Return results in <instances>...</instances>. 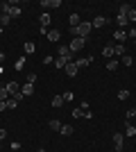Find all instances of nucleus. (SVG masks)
I'll return each instance as SVG.
<instances>
[{
	"label": "nucleus",
	"mask_w": 136,
	"mask_h": 152,
	"mask_svg": "<svg viewBox=\"0 0 136 152\" xmlns=\"http://www.w3.org/2000/svg\"><path fill=\"white\" fill-rule=\"evenodd\" d=\"M91 30H93V25H91L89 20H82L77 27H71V34L73 37H79V39H89Z\"/></svg>",
	"instance_id": "nucleus-1"
},
{
	"label": "nucleus",
	"mask_w": 136,
	"mask_h": 152,
	"mask_svg": "<svg viewBox=\"0 0 136 152\" xmlns=\"http://www.w3.org/2000/svg\"><path fill=\"white\" fill-rule=\"evenodd\" d=\"M118 14H125L129 23H136V9L132 5H120V12H118Z\"/></svg>",
	"instance_id": "nucleus-2"
},
{
	"label": "nucleus",
	"mask_w": 136,
	"mask_h": 152,
	"mask_svg": "<svg viewBox=\"0 0 136 152\" xmlns=\"http://www.w3.org/2000/svg\"><path fill=\"white\" fill-rule=\"evenodd\" d=\"M84 43H86V39H79V37H73V41H71V52H79L82 48H84Z\"/></svg>",
	"instance_id": "nucleus-3"
},
{
	"label": "nucleus",
	"mask_w": 136,
	"mask_h": 152,
	"mask_svg": "<svg viewBox=\"0 0 136 152\" xmlns=\"http://www.w3.org/2000/svg\"><path fill=\"white\" fill-rule=\"evenodd\" d=\"M123 145H125V134L123 132L113 134V148H116V152H123Z\"/></svg>",
	"instance_id": "nucleus-4"
},
{
	"label": "nucleus",
	"mask_w": 136,
	"mask_h": 152,
	"mask_svg": "<svg viewBox=\"0 0 136 152\" xmlns=\"http://www.w3.org/2000/svg\"><path fill=\"white\" fill-rule=\"evenodd\" d=\"M109 20H107V16H95V18L91 20V25H93V30H104V25H107Z\"/></svg>",
	"instance_id": "nucleus-5"
},
{
	"label": "nucleus",
	"mask_w": 136,
	"mask_h": 152,
	"mask_svg": "<svg viewBox=\"0 0 136 152\" xmlns=\"http://www.w3.org/2000/svg\"><path fill=\"white\" fill-rule=\"evenodd\" d=\"M59 57H64V59H68V61H73V52H71V48L68 45H59Z\"/></svg>",
	"instance_id": "nucleus-6"
},
{
	"label": "nucleus",
	"mask_w": 136,
	"mask_h": 152,
	"mask_svg": "<svg viewBox=\"0 0 136 152\" xmlns=\"http://www.w3.org/2000/svg\"><path fill=\"white\" fill-rule=\"evenodd\" d=\"M64 70H66V75H68V77H75V75H77V70H79V68L75 66V61H68V64H66V68H64Z\"/></svg>",
	"instance_id": "nucleus-7"
},
{
	"label": "nucleus",
	"mask_w": 136,
	"mask_h": 152,
	"mask_svg": "<svg viewBox=\"0 0 136 152\" xmlns=\"http://www.w3.org/2000/svg\"><path fill=\"white\" fill-rule=\"evenodd\" d=\"M5 89H7V93L12 95V98H14L16 93H20V86H18V82H9V84L5 86Z\"/></svg>",
	"instance_id": "nucleus-8"
},
{
	"label": "nucleus",
	"mask_w": 136,
	"mask_h": 152,
	"mask_svg": "<svg viewBox=\"0 0 136 152\" xmlns=\"http://www.w3.org/2000/svg\"><path fill=\"white\" fill-rule=\"evenodd\" d=\"M45 37H48V41L57 43L59 39H61V32H59V30H48V34H45Z\"/></svg>",
	"instance_id": "nucleus-9"
},
{
	"label": "nucleus",
	"mask_w": 136,
	"mask_h": 152,
	"mask_svg": "<svg viewBox=\"0 0 136 152\" xmlns=\"http://www.w3.org/2000/svg\"><path fill=\"white\" fill-rule=\"evenodd\" d=\"M20 93L25 95V98H27V95H32V93H34V84L25 82V84H23V86H20Z\"/></svg>",
	"instance_id": "nucleus-10"
},
{
	"label": "nucleus",
	"mask_w": 136,
	"mask_h": 152,
	"mask_svg": "<svg viewBox=\"0 0 136 152\" xmlns=\"http://www.w3.org/2000/svg\"><path fill=\"white\" fill-rule=\"evenodd\" d=\"M91 61H93V57H91V55H86L84 59H77V61H75V66H77V68H86Z\"/></svg>",
	"instance_id": "nucleus-11"
},
{
	"label": "nucleus",
	"mask_w": 136,
	"mask_h": 152,
	"mask_svg": "<svg viewBox=\"0 0 136 152\" xmlns=\"http://www.w3.org/2000/svg\"><path fill=\"white\" fill-rule=\"evenodd\" d=\"M41 7H50V9H57V7H61V0H43V2H41Z\"/></svg>",
	"instance_id": "nucleus-12"
},
{
	"label": "nucleus",
	"mask_w": 136,
	"mask_h": 152,
	"mask_svg": "<svg viewBox=\"0 0 136 152\" xmlns=\"http://www.w3.org/2000/svg\"><path fill=\"white\" fill-rule=\"evenodd\" d=\"M102 57H107V59L113 57V43H107V45L102 48Z\"/></svg>",
	"instance_id": "nucleus-13"
},
{
	"label": "nucleus",
	"mask_w": 136,
	"mask_h": 152,
	"mask_svg": "<svg viewBox=\"0 0 136 152\" xmlns=\"http://www.w3.org/2000/svg\"><path fill=\"white\" fill-rule=\"evenodd\" d=\"M39 23H41L43 30H48V25H50V14H41V16H39Z\"/></svg>",
	"instance_id": "nucleus-14"
},
{
	"label": "nucleus",
	"mask_w": 136,
	"mask_h": 152,
	"mask_svg": "<svg viewBox=\"0 0 136 152\" xmlns=\"http://www.w3.org/2000/svg\"><path fill=\"white\" fill-rule=\"evenodd\" d=\"M68 23H71V27H77L79 23H82V18H79V14H71V16H68Z\"/></svg>",
	"instance_id": "nucleus-15"
},
{
	"label": "nucleus",
	"mask_w": 136,
	"mask_h": 152,
	"mask_svg": "<svg viewBox=\"0 0 136 152\" xmlns=\"http://www.w3.org/2000/svg\"><path fill=\"white\" fill-rule=\"evenodd\" d=\"M113 55H118V57H125V43H116V45H113Z\"/></svg>",
	"instance_id": "nucleus-16"
},
{
	"label": "nucleus",
	"mask_w": 136,
	"mask_h": 152,
	"mask_svg": "<svg viewBox=\"0 0 136 152\" xmlns=\"http://www.w3.org/2000/svg\"><path fill=\"white\" fill-rule=\"evenodd\" d=\"M61 127H64L61 121H57V118H52V121H50V129H52V132H61Z\"/></svg>",
	"instance_id": "nucleus-17"
},
{
	"label": "nucleus",
	"mask_w": 136,
	"mask_h": 152,
	"mask_svg": "<svg viewBox=\"0 0 136 152\" xmlns=\"http://www.w3.org/2000/svg\"><path fill=\"white\" fill-rule=\"evenodd\" d=\"M66 64H68V59H64V57H57V59H55V68L64 70V68H66Z\"/></svg>",
	"instance_id": "nucleus-18"
},
{
	"label": "nucleus",
	"mask_w": 136,
	"mask_h": 152,
	"mask_svg": "<svg viewBox=\"0 0 136 152\" xmlns=\"http://www.w3.org/2000/svg\"><path fill=\"white\" fill-rule=\"evenodd\" d=\"M113 39H116V41H123V43H125V39H127V32H125V30H116V32H113Z\"/></svg>",
	"instance_id": "nucleus-19"
},
{
	"label": "nucleus",
	"mask_w": 136,
	"mask_h": 152,
	"mask_svg": "<svg viewBox=\"0 0 136 152\" xmlns=\"http://www.w3.org/2000/svg\"><path fill=\"white\" fill-rule=\"evenodd\" d=\"M50 104H52V107H55V109H59V107H61V104H64V98H61V95H55V98H52V100H50Z\"/></svg>",
	"instance_id": "nucleus-20"
},
{
	"label": "nucleus",
	"mask_w": 136,
	"mask_h": 152,
	"mask_svg": "<svg viewBox=\"0 0 136 152\" xmlns=\"http://www.w3.org/2000/svg\"><path fill=\"white\" fill-rule=\"evenodd\" d=\"M20 14H23V9H20V7H16V5H12V12H9V16H12V20H14V18H18Z\"/></svg>",
	"instance_id": "nucleus-21"
},
{
	"label": "nucleus",
	"mask_w": 136,
	"mask_h": 152,
	"mask_svg": "<svg viewBox=\"0 0 136 152\" xmlns=\"http://www.w3.org/2000/svg\"><path fill=\"white\" fill-rule=\"evenodd\" d=\"M125 136H136V127L132 123H127V127H125Z\"/></svg>",
	"instance_id": "nucleus-22"
},
{
	"label": "nucleus",
	"mask_w": 136,
	"mask_h": 152,
	"mask_svg": "<svg viewBox=\"0 0 136 152\" xmlns=\"http://www.w3.org/2000/svg\"><path fill=\"white\" fill-rule=\"evenodd\" d=\"M9 23H12V16H9V14H0V27L9 25Z\"/></svg>",
	"instance_id": "nucleus-23"
},
{
	"label": "nucleus",
	"mask_w": 136,
	"mask_h": 152,
	"mask_svg": "<svg viewBox=\"0 0 136 152\" xmlns=\"http://www.w3.org/2000/svg\"><path fill=\"white\" fill-rule=\"evenodd\" d=\"M84 116H86V111H84L82 107H77L75 111H73V118H84Z\"/></svg>",
	"instance_id": "nucleus-24"
},
{
	"label": "nucleus",
	"mask_w": 136,
	"mask_h": 152,
	"mask_svg": "<svg viewBox=\"0 0 136 152\" xmlns=\"http://www.w3.org/2000/svg\"><path fill=\"white\" fill-rule=\"evenodd\" d=\"M23 66H25V57H18V59H16V64H14V68L23 70Z\"/></svg>",
	"instance_id": "nucleus-25"
},
{
	"label": "nucleus",
	"mask_w": 136,
	"mask_h": 152,
	"mask_svg": "<svg viewBox=\"0 0 136 152\" xmlns=\"http://www.w3.org/2000/svg\"><path fill=\"white\" fill-rule=\"evenodd\" d=\"M34 50H36V45L30 41V43H25V55H34Z\"/></svg>",
	"instance_id": "nucleus-26"
},
{
	"label": "nucleus",
	"mask_w": 136,
	"mask_h": 152,
	"mask_svg": "<svg viewBox=\"0 0 136 152\" xmlns=\"http://www.w3.org/2000/svg\"><path fill=\"white\" fill-rule=\"evenodd\" d=\"M116 23H118V25H127V23H129V20H127V16H125V14H118V18H116Z\"/></svg>",
	"instance_id": "nucleus-27"
},
{
	"label": "nucleus",
	"mask_w": 136,
	"mask_h": 152,
	"mask_svg": "<svg viewBox=\"0 0 136 152\" xmlns=\"http://www.w3.org/2000/svg\"><path fill=\"white\" fill-rule=\"evenodd\" d=\"M0 12H2V14H9V12H12V5H9V2H0Z\"/></svg>",
	"instance_id": "nucleus-28"
},
{
	"label": "nucleus",
	"mask_w": 136,
	"mask_h": 152,
	"mask_svg": "<svg viewBox=\"0 0 136 152\" xmlns=\"http://www.w3.org/2000/svg\"><path fill=\"white\" fill-rule=\"evenodd\" d=\"M18 107V100H14V98H7V109H16Z\"/></svg>",
	"instance_id": "nucleus-29"
},
{
	"label": "nucleus",
	"mask_w": 136,
	"mask_h": 152,
	"mask_svg": "<svg viewBox=\"0 0 136 152\" xmlns=\"http://www.w3.org/2000/svg\"><path fill=\"white\" fill-rule=\"evenodd\" d=\"M59 134H64V136H71V134H73V127H71V125H64Z\"/></svg>",
	"instance_id": "nucleus-30"
},
{
	"label": "nucleus",
	"mask_w": 136,
	"mask_h": 152,
	"mask_svg": "<svg viewBox=\"0 0 136 152\" xmlns=\"http://www.w3.org/2000/svg\"><path fill=\"white\" fill-rule=\"evenodd\" d=\"M118 98H120V100H127V98H129V91H127V89H120V91H118Z\"/></svg>",
	"instance_id": "nucleus-31"
},
{
	"label": "nucleus",
	"mask_w": 136,
	"mask_h": 152,
	"mask_svg": "<svg viewBox=\"0 0 136 152\" xmlns=\"http://www.w3.org/2000/svg\"><path fill=\"white\" fill-rule=\"evenodd\" d=\"M116 68H118V61H111V59H109V61H107V70H111V73H113Z\"/></svg>",
	"instance_id": "nucleus-32"
},
{
	"label": "nucleus",
	"mask_w": 136,
	"mask_h": 152,
	"mask_svg": "<svg viewBox=\"0 0 136 152\" xmlns=\"http://www.w3.org/2000/svg\"><path fill=\"white\" fill-rule=\"evenodd\" d=\"M7 98H9V93H7V89L2 86V89H0V102H5Z\"/></svg>",
	"instance_id": "nucleus-33"
},
{
	"label": "nucleus",
	"mask_w": 136,
	"mask_h": 152,
	"mask_svg": "<svg viewBox=\"0 0 136 152\" xmlns=\"http://www.w3.org/2000/svg\"><path fill=\"white\" fill-rule=\"evenodd\" d=\"M61 98H64V102H71V100H73V98H75V95H73V93H71V91H66V93H64V95H61Z\"/></svg>",
	"instance_id": "nucleus-34"
},
{
	"label": "nucleus",
	"mask_w": 136,
	"mask_h": 152,
	"mask_svg": "<svg viewBox=\"0 0 136 152\" xmlns=\"http://www.w3.org/2000/svg\"><path fill=\"white\" fill-rule=\"evenodd\" d=\"M136 116V109H129V111H127V114H125V118H127V123L132 121V118H134Z\"/></svg>",
	"instance_id": "nucleus-35"
},
{
	"label": "nucleus",
	"mask_w": 136,
	"mask_h": 152,
	"mask_svg": "<svg viewBox=\"0 0 136 152\" xmlns=\"http://www.w3.org/2000/svg\"><path fill=\"white\" fill-rule=\"evenodd\" d=\"M123 64H125V66H132V64H134V59H132L129 55H125V57H123Z\"/></svg>",
	"instance_id": "nucleus-36"
},
{
	"label": "nucleus",
	"mask_w": 136,
	"mask_h": 152,
	"mask_svg": "<svg viewBox=\"0 0 136 152\" xmlns=\"http://www.w3.org/2000/svg\"><path fill=\"white\" fill-rule=\"evenodd\" d=\"M27 82H30V84L36 82V73H30V75H27Z\"/></svg>",
	"instance_id": "nucleus-37"
},
{
	"label": "nucleus",
	"mask_w": 136,
	"mask_h": 152,
	"mask_svg": "<svg viewBox=\"0 0 136 152\" xmlns=\"http://www.w3.org/2000/svg\"><path fill=\"white\" fill-rule=\"evenodd\" d=\"M41 64H45V66H50V64H55V59H52V57H45V59H43Z\"/></svg>",
	"instance_id": "nucleus-38"
},
{
	"label": "nucleus",
	"mask_w": 136,
	"mask_h": 152,
	"mask_svg": "<svg viewBox=\"0 0 136 152\" xmlns=\"http://www.w3.org/2000/svg\"><path fill=\"white\" fill-rule=\"evenodd\" d=\"M127 37H129V39H136V30H134V27H132V30L127 32Z\"/></svg>",
	"instance_id": "nucleus-39"
},
{
	"label": "nucleus",
	"mask_w": 136,
	"mask_h": 152,
	"mask_svg": "<svg viewBox=\"0 0 136 152\" xmlns=\"http://www.w3.org/2000/svg\"><path fill=\"white\" fill-rule=\"evenodd\" d=\"M5 109H7V100H5V102H0V111H5Z\"/></svg>",
	"instance_id": "nucleus-40"
},
{
	"label": "nucleus",
	"mask_w": 136,
	"mask_h": 152,
	"mask_svg": "<svg viewBox=\"0 0 136 152\" xmlns=\"http://www.w3.org/2000/svg\"><path fill=\"white\" fill-rule=\"evenodd\" d=\"M5 61V52H0V64Z\"/></svg>",
	"instance_id": "nucleus-41"
},
{
	"label": "nucleus",
	"mask_w": 136,
	"mask_h": 152,
	"mask_svg": "<svg viewBox=\"0 0 136 152\" xmlns=\"http://www.w3.org/2000/svg\"><path fill=\"white\" fill-rule=\"evenodd\" d=\"M36 152H45V150H43V148H41V150H36Z\"/></svg>",
	"instance_id": "nucleus-42"
},
{
	"label": "nucleus",
	"mask_w": 136,
	"mask_h": 152,
	"mask_svg": "<svg viewBox=\"0 0 136 152\" xmlns=\"http://www.w3.org/2000/svg\"><path fill=\"white\" fill-rule=\"evenodd\" d=\"M0 34H2V27H0Z\"/></svg>",
	"instance_id": "nucleus-43"
},
{
	"label": "nucleus",
	"mask_w": 136,
	"mask_h": 152,
	"mask_svg": "<svg viewBox=\"0 0 136 152\" xmlns=\"http://www.w3.org/2000/svg\"><path fill=\"white\" fill-rule=\"evenodd\" d=\"M134 41H136V39H134Z\"/></svg>",
	"instance_id": "nucleus-44"
}]
</instances>
